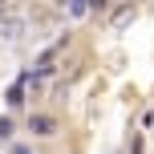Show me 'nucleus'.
Segmentation results:
<instances>
[{
  "instance_id": "nucleus-4",
  "label": "nucleus",
  "mask_w": 154,
  "mask_h": 154,
  "mask_svg": "<svg viewBox=\"0 0 154 154\" xmlns=\"http://www.w3.org/2000/svg\"><path fill=\"white\" fill-rule=\"evenodd\" d=\"M12 126H16L12 118H0V142H8V138H12Z\"/></svg>"
},
{
  "instance_id": "nucleus-3",
  "label": "nucleus",
  "mask_w": 154,
  "mask_h": 154,
  "mask_svg": "<svg viewBox=\"0 0 154 154\" xmlns=\"http://www.w3.org/2000/svg\"><path fill=\"white\" fill-rule=\"evenodd\" d=\"M93 12V0H69V16H89Z\"/></svg>"
},
{
  "instance_id": "nucleus-1",
  "label": "nucleus",
  "mask_w": 154,
  "mask_h": 154,
  "mask_svg": "<svg viewBox=\"0 0 154 154\" xmlns=\"http://www.w3.org/2000/svg\"><path fill=\"white\" fill-rule=\"evenodd\" d=\"M57 130H61V122L53 114H29V134L32 138H57Z\"/></svg>"
},
{
  "instance_id": "nucleus-5",
  "label": "nucleus",
  "mask_w": 154,
  "mask_h": 154,
  "mask_svg": "<svg viewBox=\"0 0 154 154\" xmlns=\"http://www.w3.org/2000/svg\"><path fill=\"white\" fill-rule=\"evenodd\" d=\"M8 154H32V146H12Z\"/></svg>"
},
{
  "instance_id": "nucleus-2",
  "label": "nucleus",
  "mask_w": 154,
  "mask_h": 154,
  "mask_svg": "<svg viewBox=\"0 0 154 154\" xmlns=\"http://www.w3.org/2000/svg\"><path fill=\"white\" fill-rule=\"evenodd\" d=\"M130 20H134V4H118L109 12V24H130Z\"/></svg>"
}]
</instances>
